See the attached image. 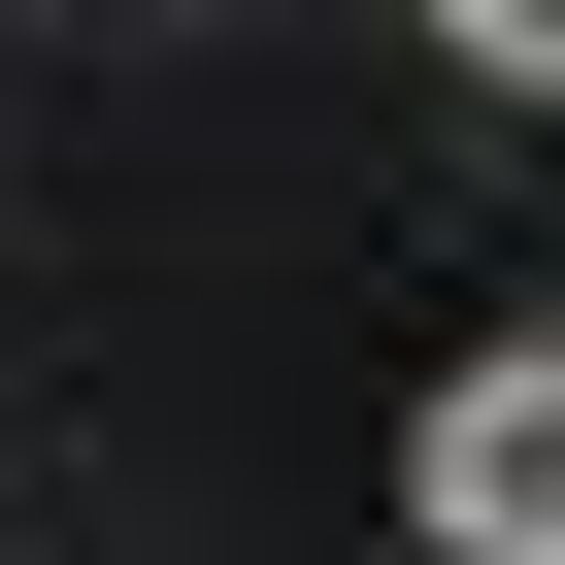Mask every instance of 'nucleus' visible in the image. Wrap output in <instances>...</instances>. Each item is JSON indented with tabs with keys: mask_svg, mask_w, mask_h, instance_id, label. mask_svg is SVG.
I'll return each instance as SVG.
<instances>
[{
	"mask_svg": "<svg viewBox=\"0 0 565 565\" xmlns=\"http://www.w3.org/2000/svg\"><path fill=\"white\" fill-rule=\"evenodd\" d=\"M399 532H433V565H565V333H499V366L399 433Z\"/></svg>",
	"mask_w": 565,
	"mask_h": 565,
	"instance_id": "obj_1",
	"label": "nucleus"
},
{
	"mask_svg": "<svg viewBox=\"0 0 565 565\" xmlns=\"http://www.w3.org/2000/svg\"><path fill=\"white\" fill-rule=\"evenodd\" d=\"M433 34H466V67H499V100H565V0H433Z\"/></svg>",
	"mask_w": 565,
	"mask_h": 565,
	"instance_id": "obj_2",
	"label": "nucleus"
}]
</instances>
